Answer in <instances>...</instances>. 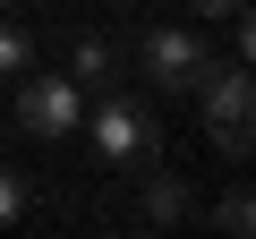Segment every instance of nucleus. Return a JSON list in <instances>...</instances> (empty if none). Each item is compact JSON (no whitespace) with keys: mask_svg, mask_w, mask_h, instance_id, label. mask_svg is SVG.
<instances>
[{"mask_svg":"<svg viewBox=\"0 0 256 239\" xmlns=\"http://www.w3.org/2000/svg\"><path fill=\"white\" fill-rule=\"evenodd\" d=\"M18 120H26V137H68L86 120V86L77 77H26L18 86Z\"/></svg>","mask_w":256,"mask_h":239,"instance_id":"20e7f679","label":"nucleus"},{"mask_svg":"<svg viewBox=\"0 0 256 239\" xmlns=\"http://www.w3.org/2000/svg\"><path fill=\"white\" fill-rule=\"evenodd\" d=\"M146 214H154V222H188V214H196V196H188V180H171V171H154V180H146Z\"/></svg>","mask_w":256,"mask_h":239,"instance_id":"39448f33","label":"nucleus"},{"mask_svg":"<svg viewBox=\"0 0 256 239\" xmlns=\"http://www.w3.org/2000/svg\"><path fill=\"white\" fill-rule=\"evenodd\" d=\"M205 137H214V154L222 162H248V146H256V86H248V60H222V68H205Z\"/></svg>","mask_w":256,"mask_h":239,"instance_id":"f257e3e1","label":"nucleus"},{"mask_svg":"<svg viewBox=\"0 0 256 239\" xmlns=\"http://www.w3.org/2000/svg\"><path fill=\"white\" fill-rule=\"evenodd\" d=\"M111 68V43H77V77H102Z\"/></svg>","mask_w":256,"mask_h":239,"instance_id":"6e6552de","label":"nucleus"},{"mask_svg":"<svg viewBox=\"0 0 256 239\" xmlns=\"http://www.w3.org/2000/svg\"><path fill=\"white\" fill-rule=\"evenodd\" d=\"M18 205H26V188H18L9 171H0V230H9V222H18Z\"/></svg>","mask_w":256,"mask_h":239,"instance_id":"1a4fd4ad","label":"nucleus"},{"mask_svg":"<svg viewBox=\"0 0 256 239\" xmlns=\"http://www.w3.org/2000/svg\"><path fill=\"white\" fill-rule=\"evenodd\" d=\"M214 230H222V239H248V230H256V196H248V188H222V196H214Z\"/></svg>","mask_w":256,"mask_h":239,"instance_id":"423d86ee","label":"nucleus"},{"mask_svg":"<svg viewBox=\"0 0 256 239\" xmlns=\"http://www.w3.org/2000/svg\"><path fill=\"white\" fill-rule=\"evenodd\" d=\"M18 68H26V34L0 18V77H18Z\"/></svg>","mask_w":256,"mask_h":239,"instance_id":"0eeeda50","label":"nucleus"},{"mask_svg":"<svg viewBox=\"0 0 256 239\" xmlns=\"http://www.w3.org/2000/svg\"><path fill=\"white\" fill-rule=\"evenodd\" d=\"M0 9H18V0H0Z\"/></svg>","mask_w":256,"mask_h":239,"instance_id":"9b49d317","label":"nucleus"},{"mask_svg":"<svg viewBox=\"0 0 256 239\" xmlns=\"http://www.w3.org/2000/svg\"><path fill=\"white\" fill-rule=\"evenodd\" d=\"M196 9H205V18H239L248 0H196Z\"/></svg>","mask_w":256,"mask_h":239,"instance_id":"9d476101","label":"nucleus"},{"mask_svg":"<svg viewBox=\"0 0 256 239\" xmlns=\"http://www.w3.org/2000/svg\"><path fill=\"white\" fill-rule=\"evenodd\" d=\"M205 68H214V60H205V43H196L188 26H154V34L137 43V77H146L154 94H196Z\"/></svg>","mask_w":256,"mask_h":239,"instance_id":"f03ea898","label":"nucleus"},{"mask_svg":"<svg viewBox=\"0 0 256 239\" xmlns=\"http://www.w3.org/2000/svg\"><path fill=\"white\" fill-rule=\"evenodd\" d=\"M154 146H162L154 111H137L128 94H102V111H94V154L128 171V162H154Z\"/></svg>","mask_w":256,"mask_h":239,"instance_id":"7ed1b4c3","label":"nucleus"}]
</instances>
